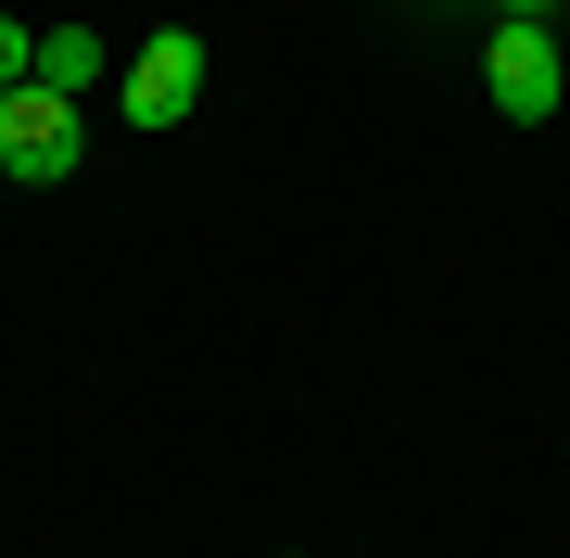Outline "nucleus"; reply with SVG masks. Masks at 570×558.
<instances>
[{
	"mask_svg": "<svg viewBox=\"0 0 570 558\" xmlns=\"http://www.w3.org/2000/svg\"><path fill=\"white\" fill-rule=\"evenodd\" d=\"M482 102L508 115V127H546L570 102V63L546 39V13H494V39H482Z\"/></svg>",
	"mask_w": 570,
	"mask_h": 558,
	"instance_id": "nucleus-1",
	"label": "nucleus"
},
{
	"mask_svg": "<svg viewBox=\"0 0 570 558\" xmlns=\"http://www.w3.org/2000/svg\"><path fill=\"white\" fill-rule=\"evenodd\" d=\"M89 77H102V39H89V26H51V39H39V89H63V102H77Z\"/></svg>",
	"mask_w": 570,
	"mask_h": 558,
	"instance_id": "nucleus-4",
	"label": "nucleus"
},
{
	"mask_svg": "<svg viewBox=\"0 0 570 558\" xmlns=\"http://www.w3.org/2000/svg\"><path fill=\"white\" fill-rule=\"evenodd\" d=\"M26 77H39V26H13V13H0V89H26Z\"/></svg>",
	"mask_w": 570,
	"mask_h": 558,
	"instance_id": "nucleus-5",
	"label": "nucleus"
},
{
	"mask_svg": "<svg viewBox=\"0 0 570 558\" xmlns=\"http://www.w3.org/2000/svg\"><path fill=\"white\" fill-rule=\"evenodd\" d=\"M115 102H127V127H153V140H165V127H190V102H204V39H190V26H153Z\"/></svg>",
	"mask_w": 570,
	"mask_h": 558,
	"instance_id": "nucleus-3",
	"label": "nucleus"
},
{
	"mask_svg": "<svg viewBox=\"0 0 570 558\" xmlns=\"http://www.w3.org/2000/svg\"><path fill=\"white\" fill-rule=\"evenodd\" d=\"M482 13H546V0H482Z\"/></svg>",
	"mask_w": 570,
	"mask_h": 558,
	"instance_id": "nucleus-6",
	"label": "nucleus"
},
{
	"mask_svg": "<svg viewBox=\"0 0 570 558\" xmlns=\"http://www.w3.org/2000/svg\"><path fill=\"white\" fill-rule=\"evenodd\" d=\"M89 166V127H77V102L63 89H0V178H26V190H51V178H77Z\"/></svg>",
	"mask_w": 570,
	"mask_h": 558,
	"instance_id": "nucleus-2",
	"label": "nucleus"
},
{
	"mask_svg": "<svg viewBox=\"0 0 570 558\" xmlns=\"http://www.w3.org/2000/svg\"><path fill=\"white\" fill-rule=\"evenodd\" d=\"M546 13H558V0H546Z\"/></svg>",
	"mask_w": 570,
	"mask_h": 558,
	"instance_id": "nucleus-7",
	"label": "nucleus"
}]
</instances>
